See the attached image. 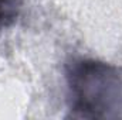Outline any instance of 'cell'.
Wrapping results in <instances>:
<instances>
[{
  "mask_svg": "<svg viewBox=\"0 0 122 120\" xmlns=\"http://www.w3.org/2000/svg\"><path fill=\"white\" fill-rule=\"evenodd\" d=\"M68 116L74 119H122V65L88 57L64 64Z\"/></svg>",
  "mask_w": 122,
  "mask_h": 120,
  "instance_id": "6da1fadb",
  "label": "cell"
},
{
  "mask_svg": "<svg viewBox=\"0 0 122 120\" xmlns=\"http://www.w3.org/2000/svg\"><path fill=\"white\" fill-rule=\"evenodd\" d=\"M24 0H0V31L11 27L23 9Z\"/></svg>",
  "mask_w": 122,
  "mask_h": 120,
  "instance_id": "7a4b0ae2",
  "label": "cell"
}]
</instances>
